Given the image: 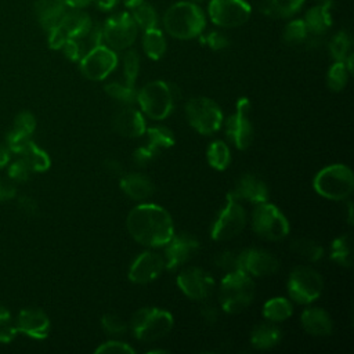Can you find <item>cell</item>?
Segmentation results:
<instances>
[{
	"instance_id": "obj_1",
	"label": "cell",
	"mask_w": 354,
	"mask_h": 354,
	"mask_svg": "<svg viewBox=\"0 0 354 354\" xmlns=\"http://www.w3.org/2000/svg\"><path fill=\"white\" fill-rule=\"evenodd\" d=\"M126 224L137 242L151 248L165 246L174 234L170 214L153 203H142L131 209Z\"/></svg>"
},
{
	"instance_id": "obj_2",
	"label": "cell",
	"mask_w": 354,
	"mask_h": 354,
	"mask_svg": "<svg viewBox=\"0 0 354 354\" xmlns=\"http://www.w3.org/2000/svg\"><path fill=\"white\" fill-rule=\"evenodd\" d=\"M166 32L180 40H188L199 36L205 26V14L199 6L192 1H177L171 4L163 15Z\"/></svg>"
},
{
	"instance_id": "obj_3",
	"label": "cell",
	"mask_w": 354,
	"mask_h": 354,
	"mask_svg": "<svg viewBox=\"0 0 354 354\" xmlns=\"http://www.w3.org/2000/svg\"><path fill=\"white\" fill-rule=\"evenodd\" d=\"M180 97L181 93L177 86L163 80H153L137 93V102L151 119L162 120L171 113L174 102Z\"/></svg>"
},
{
	"instance_id": "obj_4",
	"label": "cell",
	"mask_w": 354,
	"mask_h": 354,
	"mask_svg": "<svg viewBox=\"0 0 354 354\" xmlns=\"http://www.w3.org/2000/svg\"><path fill=\"white\" fill-rule=\"evenodd\" d=\"M254 296V282L243 271L227 272L220 285V303L225 313L236 314L245 310Z\"/></svg>"
},
{
	"instance_id": "obj_5",
	"label": "cell",
	"mask_w": 354,
	"mask_h": 354,
	"mask_svg": "<svg viewBox=\"0 0 354 354\" xmlns=\"http://www.w3.org/2000/svg\"><path fill=\"white\" fill-rule=\"evenodd\" d=\"M314 189L326 199H347L354 189V176L346 165H330L319 170L313 181Z\"/></svg>"
},
{
	"instance_id": "obj_6",
	"label": "cell",
	"mask_w": 354,
	"mask_h": 354,
	"mask_svg": "<svg viewBox=\"0 0 354 354\" xmlns=\"http://www.w3.org/2000/svg\"><path fill=\"white\" fill-rule=\"evenodd\" d=\"M173 328V317L169 311L144 307L131 317V330L141 342H155L165 337Z\"/></svg>"
},
{
	"instance_id": "obj_7",
	"label": "cell",
	"mask_w": 354,
	"mask_h": 354,
	"mask_svg": "<svg viewBox=\"0 0 354 354\" xmlns=\"http://www.w3.org/2000/svg\"><path fill=\"white\" fill-rule=\"evenodd\" d=\"M252 227L257 235L270 241H281L289 234L288 218L277 206L268 202L256 205L252 216Z\"/></svg>"
},
{
	"instance_id": "obj_8",
	"label": "cell",
	"mask_w": 354,
	"mask_h": 354,
	"mask_svg": "<svg viewBox=\"0 0 354 354\" xmlns=\"http://www.w3.org/2000/svg\"><path fill=\"white\" fill-rule=\"evenodd\" d=\"M189 124L201 134H212L223 124V112L210 98L194 97L185 105Z\"/></svg>"
},
{
	"instance_id": "obj_9",
	"label": "cell",
	"mask_w": 354,
	"mask_h": 354,
	"mask_svg": "<svg viewBox=\"0 0 354 354\" xmlns=\"http://www.w3.org/2000/svg\"><path fill=\"white\" fill-rule=\"evenodd\" d=\"M91 26L90 15L73 8V11L65 12L59 22L48 30V46L53 50H59L66 40L84 37Z\"/></svg>"
},
{
	"instance_id": "obj_10",
	"label": "cell",
	"mask_w": 354,
	"mask_h": 354,
	"mask_svg": "<svg viewBox=\"0 0 354 354\" xmlns=\"http://www.w3.org/2000/svg\"><path fill=\"white\" fill-rule=\"evenodd\" d=\"M245 224L246 213L239 203V199L228 194L225 206L214 220L210 235L214 241H228L236 236L245 228Z\"/></svg>"
},
{
	"instance_id": "obj_11",
	"label": "cell",
	"mask_w": 354,
	"mask_h": 354,
	"mask_svg": "<svg viewBox=\"0 0 354 354\" xmlns=\"http://www.w3.org/2000/svg\"><path fill=\"white\" fill-rule=\"evenodd\" d=\"M322 286L321 275L310 267H296L288 281L289 296L299 304H308L318 299Z\"/></svg>"
},
{
	"instance_id": "obj_12",
	"label": "cell",
	"mask_w": 354,
	"mask_h": 354,
	"mask_svg": "<svg viewBox=\"0 0 354 354\" xmlns=\"http://www.w3.org/2000/svg\"><path fill=\"white\" fill-rule=\"evenodd\" d=\"M138 26L131 14L119 12L109 17L102 26V39L112 50L129 48L137 37Z\"/></svg>"
},
{
	"instance_id": "obj_13",
	"label": "cell",
	"mask_w": 354,
	"mask_h": 354,
	"mask_svg": "<svg viewBox=\"0 0 354 354\" xmlns=\"http://www.w3.org/2000/svg\"><path fill=\"white\" fill-rule=\"evenodd\" d=\"M207 12L214 25L238 28L250 18L252 8L245 0H210Z\"/></svg>"
},
{
	"instance_id": "obj_14",
	"label": "cell",
	"mask_w": 354,
	"mask_h": 354,
	"mask_svg": "<svg viewBox=\"0 0 354 354\" xmlns=\"http://www.w3.org/2000/svg\"><path fill=\"white\" fill-rule=\"evenodd\" d=\"M118 65V55L108 46L100 44L83 54L80 58V72L90 80L105 79Z\"/></svg>"
},
{
	"instance_id": "obj_15",
	"label": "cell",
	"mask_w": 354,
	"mask_h": 354,
	"mask_svg": "<svg viewBox=\"0 0 354 354\" xmlns=\"http://www.w3.org/2000/svg\"><path fill=\"white\" fill-rule=\"evenodd\" d=\"M249 115L250 102L246 97H242L236 102L235 113L225 122V134L238 149H246L253 138V127Z\"/></svg>"
},
{
	"instance_id": "obj_16",
	"label": "cell",
	"mask_w": 354,
	"mask_h": 354,
	"mask_svg": "<svg viewBox=\"0 0 354 354\" xmlns=\"http://www.w3.org/2000/svg\"><path fill=\"white\" fill-rule=\"evenodd\" d=\"M199 249V241L187 232L177 234L165 245V267L174 270L187 263Z\"/></svg>"
},
{
	"instance_id": "obj_17",
	"label": "cell",
	"mask_w": 354,
	"mask_h": 354,
	"mask_svg": "<svg viewBox=\"0 0 354 354\" xmlns=\"http://www.w3.org/2000/svg\"><path fill=\"white\" fill-rule=\"evenodd\" d=\"M177 285L181 292L194 300L206 299L213 289V279L209 272L198 267L183 270L177 277Z\"/></svg>"
},
{
	"instance_id": "obj_18",
	"label": "cell",
	"mask_w": 354,
	"mask_h": 354,
	"mask_svg": "<svg viewBox=\"0 0 354 354\" xmlns=\"http://www.w3.org/2000/svg\"><path fill=\"white\" fill-rule=\"evenodd\" d=\"M241 271L253 277H266L279 268L278 259L267 250L250 248L239 253Z\"/></svg>"
},
{
	"instance_id": "obj_19",
	"label": "cell",
	"mask_w": 354,
	"mask_h": 354,
	"mask_svg": "<svg viewBox=\"0 0 354 354\" xmlns=\"http://www.w3.org/2000/svg\"><path fill=\"white\" fill-rule=\"evenodd\" d=\"M165 268V259L153 252H144L136 257L129 270V279L134 283H147L156 279Z\"/></svg>"
},
{
	"instance_id": "obj_20",
	"label": "cell",
	"mask_w": 354,
	"mask_h": 354,
	"mask_svg": "<svg viewBox=\"0 0 354 354\" xmlns=\"http://www.w3.org/2000/svg\"><path fill=\"white\" fill-rule=\"evenodd\" d=\"M236 199H243L250 203H261L268 199L267 184L257 176L248 173L243 174L235 184L234 189L230 192Z\"/></svg>"
},
{
	"instance_id": "obj_21",
	"label": "cell",
	"mask_w": 354,
	"mask_h": 354,
	"mask_svg": "<svg viewBox=\"0 0 354 354\" xmlns=\"http://www.w3.org/2000/svg\"><path fill=\"white\" fill-rule=\"evenodd\" d=\"M112 127L118 134H120L123 137H129V138L140 137L147 130L144 116L141 115L140 111H137L134 108L120 109L113 116Z\"/></svg>"
},
{
	"instance_id": "obj_22",
	"label": "cell",
	"mask_w": 354,
	"mask_h": 354,
	"mask_svg": "<svg viewBox=\"0 0 354 354\" xmlns=\"http://www.w3.org/2000/svg\"><path fill=\"white\" fill-rule=\"evenodd\" d=\"M18 332L35 339H44L50 330L48 317L39 308H25L18 315Z\"/></svg>"
},
{
	"instance_id": "obj_23",
	"label": "cell",
	"mask_w": 354,
	"mask_h": 354,
	"mask_svg": "<svg viewBox=\"0 0 354 354\" xmlns=\"http://www.w3.org/2000/svg\"><path fill=\"white\" fill-rule=\"evenodd\" d=\"M35 127H36L35 116L30 112H28V111L21 112L15 118L14 126L10 130V133L7 134V142H8L10 149L12 152L21 153L24 147L30 140V136H32Z\"/></svg>"
},
{
	"instance_id": "obj_24",
	"label": "cell",
	"mask_w": 354,
	"mask_h": 354,
	"mask_svg": "<svg viewBox=\"0 0 354 354\" xmlns=\"http://www.w3.org/2000/svg\"><path fill=\"white\" fill-rule=\"evenodd\" d=\"M33 11L40 26L48 32L66 12V6L64 0H35Z\"/></svg>"
},
{
	"instance_id": "obj_25",
	"label": "cell",
	"mask_w": 354,
	"mask_h": 354,
	"mask_svg": "<svg viewBox=\"0 0 354 354\" xmlns=\"http://www.w3.org/2000/svg\"><path fill=\"white\" fill-rule=\"evenodd\" d=\"M122 191L136 201H142L149 198L155 192V187L152 181L140 173H131L122 176L120 178Z\"/></svg>"
},
{
	"instance_id": "obj_26",
	"label": "cell",
	"mask_w": 354,
	"mask_h": 354,
	"mask_svg": "<svg viewBox=\"0 0 354 354\" xmlns=\"http://www.w3.org/2000/svg\"><path fill=\"white\" fill-rule=\"evenodd\" d=\"M301 325L304 330L314 336H328L332 332V319L322 308H307L301 314Z\"/></svg>"
},
{
	"instance_id": "obj_27",
	"label": "cell",
	"mask_w": 354,
	"mask_h": 354,
	"mask_svg": "<svg viewBox=\"0 0 354 354\" xmlns=\"http://www.w3.org/2000/svg\"><path fill=\"white\" fill-rule=\"evenodd\" d=\"M304 24L308 32L314 35H321L329 29L332 25V15H330V1L321 3L318 6L311 7L306 17Z\"/></svg>"
},
{
	"instance_id": "obj_28",
	"label": "cell",
	"mask_w": 354,
	"mask_h": 354,
	"mask_svg": "<svg viewBox=\"0 0 354 354\" xmlns=\"http://www.w3.org/2000/svg\"><path fill=\"white\" fill-rule=\"evenodd\" d=\"M281 340V330L272 324L264 322L253 328L250 333V343L253 347L260 350H267L277 346Z\"/></svg>"
},
{
	"instance_id": "obj_29",
	"label": "cell",
	"mask_w": 354,
	"mask_h": 354,
	"mask_svg": "<svg viewBox=\"0 0 354 354\" xmlns=\"http://www.w3.org/2000/svg\"><path fill=\"white\" fill-rule=\"evenodd\" d=\"M142 47H144L145 54L151 59H153V61L160 59L166 51V39H165L162 30L158 28L144 30Z\"/></svg>"
},
{
	"instance_id": "obj_30",
	"label": "cell",
	"mask_w": 354,
	"mask_h": 354,
	"mask_svg": "<svg viewBox=\"0 0 354 354\" xmlns=\"http://www.w3.org/2000/svg\"><path fill=\"white\" fill-rule=\"evenodd\" d=\"M306 0H266L263 11L274 18H289L299 12Z\"/></svg>"
},
{
	"instance_id": "obj_31",
	"label": "cell",
	"mask_w": 354,
	"mask_h": 354,
	"mask_svg": "<svg viewBox=\"0 0 354 354\" xmlns=\"http://www.w3.org/2000/svg\"><path fill=\"white\" fill-rule=\"evenodd\" d=\"M148 134V148L152 149L156 155L162 149H167L174 145V134L170 129L165 126H152L148 130H145Z\"/></svg>"
},
{
	"instance_id": "obj_32",
	"label": "cell",
	"mask_w": 354,
	"mask_h": 354,
	"mask_svg": "<svg viewBox=\"0 0 354 354\" xmlns=\"http://www.w3.org/2000/svg\"><path fill=\"white\" fill-rule=\"evenodd\" d=\"M22 158L26 160L29 167L33 171H44L50 167V158L48 155L40 149L33 141H28V144L21 151Z\"/></svg>"
},
{
	"instance_id": "obj_33",
	"label": "cell",
	"mask_w": 354,
	"mask_h": 354,
	"mask_svg": "<svg viewBox=\"0 0 354 354\" xmlns=\"http://www.w3.org/2000/svg\"><path fill=\"white\" fill-rule=\"evenodd\" d=\"M292 304L285 297H272L263 307V315L274 322L283 321L292 315Z\"/></svg>"
},
{
	"instance_id": "obj_34",
	"label": "cell",
	"mask_w": 354,
	"mask_h": 354,
	"mask_svg": "<svg viewBox=\"0 0 354 354\" xmlns=\"http://www.w3.org/2000/svg\"><path fill=\"white\" fill-rule=\"evenodd\" d=\"M207 162L216 170H224L231 162V152L225 142L214 141L207 148Z\"/></svg>"
},
{
	"instance_id": "obj_35",
	"label": "cell",
	"mask_w": 354,
	"mask_h": 354,
	"mask_svg": "<svg viewBox=\"0 0 354 354\" xmlns=\"http://www.w3.org/2000/svg\"><path fill=\"white\" fill-rule=\"evenodd\" d=\"M330 259L342 267L351 266V242L348 234L340 235L332 242Z\"/></svg>"
},
{
	"instance_id": "obj_36",
	"label": "cell",
	"mask_w": 354,
	"mask_h": 354,
	"mask_svg": "<svg viewBox=\"0 0 354 354\" xmlns=\"http://www.w3.org/2000/svg\"><path fill=\"white\" fill-rule=\"evenodd\" d=\"M136 25L142 30H148L152 28H158V14L155 8L148 3H141L136 8H133L131 14Z\"/></svg>"
},
{
	"instance_id": "obj_37",
	"label": "cell",
	"mask_w": 354,
	"mask_h": 354,
	"mask_svg": "<svg viewBox=\"0 0 354 354\" xmlns=\"http://www.w3.org/2000/svg\"><path fill=\"white\" fill-rule=\"evenodd\" d=\"M292 250L308 261H318L324 256L322 246L318 245L315 241L306 238L296 239L295 242H292Z\"/></svg>"
},
{
	"instance_id": "obj_38",
	"label": "cell",
	"mask_w": 354,
	"mask_h": 354,
	"mask_svg": "<svg viewBox=\"0 0 354 354\" xmlns=\"http://www.w3.org/2000/svg\"><path fill=\"white\" fill-rule=\"evenodd\" d=\"M105 91L109 97H112L116 101H119L122 104H126V105H130V104L137 101V93H136L134 87L127 86L126 83L124 84L118 83V82L108 83L105 86Z\"/></svg>"
},
{
	"instance_id": "obj_39",
	"label": "cell",
	"mask_w": 354,
	"mask_h": 354,
	"mask_svg": "<svg viewBox=\"0 0 354 354\" xmlns=\"http://www.w3.org/2000/svg\"><path fill=\"white\" fill-rule=\"evenodd\" d=\"M348 71L344 65L343 61H336L328 71V76H326V82H328V87L333 91H340L342 88H344L347 79H348Z\"/></svg>"
},
{
	"instance_id": "obj_40",
	"label": "cell",
	"mask_w": 354,
	"mask_h": 354,
	"mask_svg": "<svg viewBox=\"0 0 354 354\" xmlns=\"http://www.w3.org/2000/svg\"><path fill=\"white\" fill-rule=\"evenodd\" d=\"M350 46H351V40L348 33L344 30H340L333 36V39L329 43L330 55L335 58V61H344V58L348 55Z\"/></svg>"
},
{
	"instance_id": "obj_41",
	"label": "cell",
	"mask_w": 354,
	"mask_h": 354,
	"mask_svg": "<svg viewBox=\"0 0 354 354\" xmlns=\"http://www.w3.org/2000/svg\"><path fill=\"white\" fill-rule=\"evenodd\" d=\"M140 71V57L136 50L126 51L123 57V73H124V83L127 86L134 87L136 79Z\"/></svg>"
},
{
	"instance_id": "obj_42",
	"label": "cell",
	"mask_w": 354,
	"mask_h": 354,
	"mask_svg": "<svg viewBox=\"0 0 354 354\" xmlns=\"http://www.w3.org/2000/svg\"><path fill=\"white\" fill-rule=\"evenodd\" d=\"M308 30L303 19H293L290 21L283 30V40L289 44H299L306 40Z\"/></svg>"
},
{
	"instance_id": "obj_43",
	"label": "cell",
	"mask_w": 354,
	"mask_h": 354,
	"mask_svg": "<svg viewBox=\"0 0 354 354\" xmlns=\"http://www.w3.org/2000/svg\"><path fill=\"white\" fill-rule=\"evenodd\" d=\"M101 325H102L104 330L112 336L123 335L127 329V325L123 321V318H120L118 314H113V313L104 314L101 318Z\"/></svg>"
},
{
	"instance_id": "obj_44",
	"label": "cell",
	"mask_w": 354,
	"mask_h": 354,
	"mask_svg": "<svg viewBox=\"0 0 354 354\" xmlns=\"http://www.w3.org/2000/svg\"><path fill=\"white\" fill-rule=\"evenodd\" d=\"M214 263L218 268L227 271V272H232V271H241V259H239V253L232 252V250H225L221 252L216 256Z\"/></svg>"
},
{
	"instance_id": "obj_45",
	"label": "cell",
	"mask_w": 354,
	"mask_h": 354,
	"mask_svg": "<svg viewBox=\"0 0 354 354\" xmlns=\"http://www.w3.org/2000/svg\"><path fill=\"white\" fill-rule=\"evenodd\" d=\"M62 51L65 54V57L71 61H80V58L83 57L84 47L80 41V39H69L62 44Z\"/></svg>"
},
{
	"instance_id": "obj_46",
	"label": "cell",
	"mask_w": 354,
	"mask_h": 354,
	"mask_svg": "<svg viewBox=\"0 0 354 354\" xmlns=\"http://www.w3.org/2000/svg\"><path fill=\"white\" fill-rule=\"evenodd\" d=\"M95 353H111V354H133L134 348L127 343L119 340L106 342L95 348Z\"/></svg>"
},
{
	"instance_id": "obj_47",
	"label": "cell",
	"mask_w": 354,
	"mask_h": 354,
	"mask_svg": "<svg viewBox=\"0 0 354 354\" xmlns=\"http://www.w3.org/2000/svg\"><path fill=\"white\" fill-rule=\"evenodd\" d=\"M32 169L29 167V165L26 163V160L24 158L18 159L17 162H14L10 169H8V176L12 178V180H17V181H26L29 178V174H30Z\"/></svg>"
},
{
	"instance_id": "obj_48",
	"label": "cell",
	"mask_w": 354,
	"mask_h": 354,
	"mask_svg": "<svg viewBox=\"0 0 354 354\" xmlns=\"http://www.w3.org/2000/svg\"><path fill=\"white\" fill-rule=\"evenodd\" d=\"M203 41H205L212 50H214V51L224 50V48H227L228 44H230L228 39H227L224 35H221L220 32H210V33L203 39Z\"/></svg>"
},
{
	"instance_id": "obj_49",
	"label": "cell",
	"mask_w": 354,
	"mask_h": 354,
	"mask_svg": "<svg viewBox=\"0 0 354 354\" xmlns=\"http://www.w3.org/2000/svg\"><path fill=\"white\" fill-rule=\"evenodd\" d=\"M156 156V153L149 149L148 147H140L137 148L134 152H133V162L140 166V167H144L147 166L153 158Z\"/></svg>"
},
{
	"instance_id": "obj_50",
	"label": "cell",
	"mask_w": 354,
	"mask_h": 354,
	"mask_svg": "<svg viewBox=\"0 0 354 354\" xmlns=\"http://www.w3.org/2000/svg\"><path fill=\"white\" fill-rule=\"evenodd\" d=\"M18 206H19V209H21L24 213H26V214H29V216L36 214L37 210H39V206H37L36 201H35L33 198H29V196H22V198H19Z\"/></svg>"
},
{
	"instance_id": "obj_51",
	"label": "cell",
	"mask_w": 354,
	"mask_h": 354,
	"mask_svg": "<svg viewBox=\"0 0 354 354\" xmlns=\"http://www.w3.org/2000/svg\"><path fill=\"white\" fill-rule=\"evenodd\" d=\"M201 315L203 318V321H206L207 324H214L217 317H218V313H217V308L212 304H206L202 307L201 310Z\"/></svg>"
},
{
	"instance_id": "obj_52",
	"label": "cell",
	"mask_w": 354,
	"mask_h": 354,
	"mask_svg": "<svg viewBox=\"0 0 354 354\" xmlns=\"http://www.w3.org/2000/svg\"><path fill=\"white\" fill-rule=\"evenodd\" d=\"M15 196V188L14 185H11L7 181H1L0 180V202L3 201H8L11 198Z\"/></svg>"
},
{
	"instance_id": "obj_53",
	"label": "cell",
	"mask_w": 354,
	"mask_h": 354,
	"mask_svg": "<svg viewBox=\"0 0 354 354\" xmlns=\"http://www.w3.org/2000/svg\"><path fill=\"white\" fill-rule=\"evenodd\" d=\"M104 167L106 169L108 173L115 174V176H119L123 173V166L120 165V162H118L116 159H112V158H109L104 162Z\"/></svg>"
},
{
	"instance_id": "obj_54",
	"label": "cell",
	"mask_w": 354,
	"mask_h": 354,
	"mask_svg": "<svg viewBox=\"0 0 354 354\" xmlns=\"http://www.w3.org/2000/svg\"><path fill=\"white\" fill-rule=\"evenodd\" d=\"M18 328H4L0 330V342L3 343H8L14 339V336L17 335Z\"/></svg>"
},
{
	"instance_id": "obj_55",
	"label": "cell",
	"mask_w": 354,
	"mask_h": 354,
	"mask_svg": "<svg viewBox=\"0 0 354 354\" xmlns=\"http://www.w3.org/2000/svg\"><path fill=\"white\" fill-rule=\"evenodd\" d=\"M97 6L98 10L101 11H111L116 4H118V0H93Z\"/></svg>"
},
{
	"instance_id": "obj_56",
	"label": "cell",
	"mask_w": 354,
	"mask_h": 354,
	"mask_svg": "<svg viewBox=\"0 0 354 354\" xmlns=\"http://www.w3.org/2000/svg\"><path fill=\"white\" fill-rule=\"evenodd\" d=\"M64 3H65L66 7L79 10V8H83V7L88 6L90 3H93V0H64Z\"/></svg>"
},
{
	"instance_id": "obj_57",
	"label": "cell",
	"mask_w": 354,
	"mask_h": 354,
	"mask_svg": "<svg viewBox=\"0 0 354 354\" xmlns=\"http://www.w3.org/2000/svg\"><path fill=\"white\" fill-rule=\"evenodd\" d=\"M10 159V155H8V149L0 144V167L6 166L7 162Z\"/></svg>"
},
{
	"instance_id": "obj_58",
	"label": "cell",
	"mask_w": 354,
	"mask_h": 354,
	"mask_svg": "<svg viewBox=\"0 0 354 354\" xmlns=\"http://www.w3.org/2000/svg\"><path fill=\"white\" fill-rule=\"evenodd\" d=\"M10 318H11V315H10L8 308H6V307L0 306V324H1V325L7 324V322L10 321Z\"/></svg>"
},
{
	"instance_id": "obj_59",
	"label": "cell",
	"mask_w": 354,
	"mask_h": 354,
	"mask_svg": "<svg viewBox=\"0 0 354 354\" xmlns=\"http://www.w3.org/2000/svg\"><path fill=\"white\" fill-rule=\"evenodd\" d=\"M144 0H123V4L127 7V8H136L137 6H140Z\"/></svg>"
},
{
	"instance_id": "obj_60",
	"label": "cell",
	"mask_w": 354,
	"mask_h": 354,
	"mask_svg": "<svg viewBox=\"0 0 354 354\" xmlns=\"http://www.w3.org/2000/svg\"><path fill=\"white\" fill-rule=\"evenodd\" d=\"M148 353H167V350H159V348H153V350H149Z\"/></svg>"
},
{
	"instance_id": "obj_61",
	"label": "cell",
	"mask_w": 354,
	"mask_h": 354,
	"mask_svg": "<svg viewBox=\"0 0 354 354\" xmlns=\"http://www.w3.org/2000/svg\"><path fill=\"white\" fill-rule=\"evenodd\" d=\"M196 1H201V0H196Z\"/></svg>"
}]
</instances>
